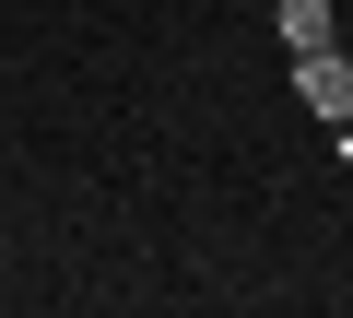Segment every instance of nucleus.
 Instances as JSON below:
<instances>
[{"label":"nucleus","mask_w":353,"mask_h":318,"mask_svg":"<svg viewBox=\"0 0 353 318\" xmlns=\"http://www.w3.org/2000/svg\"><path fill=\"white\" fill-rule=\"evenodd\" d=\"M294 95H306L330 130H353V59H341V48H306V59H294Z\"/></svg>","instance_id":"nucleus-1"},{"label":"nucleus","mask_w":353,"mask_h":318,"mask_svg":"<svg viewBox=\"0 0 353 318\" xmlns=\"http://www.w3.org/2000/svg\"><path fill=\"white\" fill-rule=\"evenodd\" d=\"M341 166H353V130H341Z\"/></svg>","instance_id":"nucleus-3"},{"label":"nucleus","mask_w":353,"mask_h":318,"mask_svg":"<svg viewBox=\"0 0 353 318\" xmlns=\"http://www.w3.org/2000/svg\"><path fill=\"white\" fill-rule=\"evenodd\" d=\"M271 24H283L294 59H306V48H341V36H330V0H271Z\"/></svg>","instance_id":"nucleus-2"}]
</instances>
